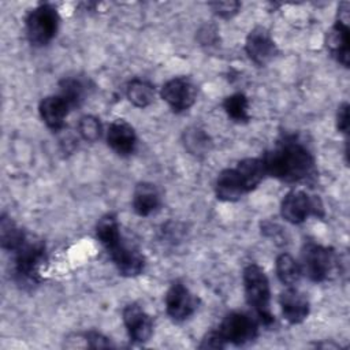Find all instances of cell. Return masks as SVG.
I'll use <instances>...</instances> for the list:
<instances>
[{"instance_id":"6da1fadb","label":"cell","mask_w":350,"mask_h":350,"mask_svg":"<svg viewBox=\"0 0 350 350\" xmlns=\"http://www.w3.org/2000/svg\"><path fill=\"white\" fill-rule=\"evenodd\" d=\"M265 172L283 182H301L314 174V157L301 142L287 138L261 157Z\"/></svg>"},{"instance_id":"7a4b0ae2","label":"cell","mask_w":350,"mask_h":350,"mask_svg":"<svg viewBox=\"0 0 350 350\" xmlns=\"http://www.w3.org/2000/svg\"><path fill=\"white\" fill-rule=\"evenodd\" d=\"M242 280L246 302L256 312L258 321L264 325L272 324L275 317L271 312V287L264 269L257 264H249L243 269Z\"/></svg>"},{"instance_id":"3957f363","label":"cell","mask_w":350,"mask_h":350,"mask_svg":"<svg viewBox=\"0 0 350 350\" xmlns=\"http://www.w3.org/2000/svg\"><path fill=\"white\" fill-rule=\"evenodd\" d=\"M46 261L45 243L26 238L14 252V278L21 286L33 287L41 280V268Z\"/></svg>"},{"instance_id":"277c9868","label":"cell","mask_w":350,"mask_h":350,"mask_svg":"<svg viewBox=\"0 0 350 350\" xmlns=\"http://www.w3.org/2000/svg\"><path fill=\"white\" fill-rule=\"evenodd\" d=\"M57 10L51 4H40L33 8L25 21L26 36L31 45L44 46L49 44L59 29Z\"/></svg>"},{"instance_id":"5b68a950","label":"cell","mask_w":350,"mask_h":350,"mask_svg":"<svg viewBox=\"0 0 350 350\" xmlns=\"http://www.w3.org/2000/svg\"><path fill=\"white\" fill-rule=\"evenodd\" d=\"M336 254L331 247L308 242L302 247L301 271L313 282L327 280L336 269Z\"/></svg>"},{"instance_id":"8992f818","label":"cell","mask_w":350,"mask_h":350,"mask_svg":"<svg viewBox=\"0 0 350 350\" xmlns=\"http://www.w3.org/2000/svg\"><path fill=\"white\" fill-rule=\"evenodd\" d=\"M324 208L319 197L309 196L302 190L288 191L280 204V215L291 224H299L309 216H323Z\"/></svg>"},{"instance_id":"52a82bcc","label":"cell","mask_w":350,"mask_h":350,"mask_svg":"<svg viewBox=\"0 0 350 350\" xmlns=\"http://www.w3.org/2000/svg\"><path fill=\"white\" fill-rule=\"evenodd\" d=\"M226 343L242 346L252 342L258 334V323L243 312L228 313L217 327Z\"/></svg>"},{"instance_id":"ba28073f","label":"cell","mask_w":350,"mask_h":350,"mask_svg":"<svg viewBox=\"0 0 350 350\" xmlns=\"http://www.w3.org/2000/svg\"><path fill=\"white\" fill-rule=\"evenodd\" d=\"M108 252L111 260L116 265L120 275L133 278L139 275L145 267V258L141 252L129 242L124 241L123 235L120 234L108 245L104 246Z\"/></svg>"},{"instance_id":"9c48e42d","label":"cell","mask_w":350,"mask_h":350,"mask_svg":"<svg viewBox=\"0 0 350 350\" xmlns=\"http://www.w3.org/2000/svg\"><path fill=\"white\" fill-rule=\"evenodd\" d=\"M160 96L174 112H183L196 103L197 86L187 77H176L163 85Z\"/></svg>"},{"instance_id":"30bf717a","label":"cell","mask_w":350,"mask_h":350,"mask_svg":"<svg viewBox=\"0 0 350 350\" xmlns=\"http://www.w3.org/2000/svg\"><path fill=\"white\" fill-rule=\"evenodd\" d=\"M165 312L175 321L189 319L198 308L197 297L180 282L171 284L165 293Z\"/></svg>"},{"instance_id":"8fae6325","label":"cell","mask_w":350,"mask_h":350,"mask_svg":"<svg viewBox=\"0 0 350 350\" xmlns=\"http://www.w3.org/2000/svg\"><path fill=\"white\" fill-rule=\"evenodd\" d=\"M245 51L249 59L257 66H265L278 53L275 41L267 29L258 26L250 30L245 41Z\"/></svg>"},{"instance_id":"7c38bea8","label":"cell","mask_w":350,"mask_h":350,"mask_svg":"<svg viewBox=\"0 0 350 350\" xmlns=\"http://www.w3.org/2000/svg\"><path fill=\"white\" fill-rule=\"evenodd\" d=\"M122 317L130 339L138 343H144L150 339L153 332V320L138 304H129L124 306Z\"/></svg>"},{"instance_id":"4fadbf2b","label":"cell","mask_w":350,"mask_h":350,"mask_svg":"<svg viewBox=\"0 0 350 350\" xmlns=\"http://www.w3.org/2000/svg\"><path fill=\"white\" fill-rule=\"evenodd\" d=\"M279 305L282 308L283 317L290 324H299L308 319L310 312V305L304 293L288 286L279 295Z\"/></svg>"},{"instance_id":"5bb4252c","label":"cell","mask_w":350,"mask_h":350,"mask_svg":"<svg viewBox=\"0 0 350 350\" xmlns=\"http://www.w3.org/2000/svg\"><path fill=\"white\" fill-rule=\"evenodd\" d=\"M108 146L120 156L131 154L137 146V134L130 123L123 119L113 120L107 131Z\"/></svg>"},{"instance_id":"9a60e30c","label":"cell","mask_w":350,"mask_h":350,"mask_svg":"<svg viewBox=\"0 0 350 350\" xmlns=\"http://www.w3.org/2000/svg\"><path fill=\"white\" fill-rule=\"evenodd\" d=\"M70 109V104L60 94L44 97L38 105V112L42 122L53 131H57L64 126V120Z\"/></svg>"},{"instance_id":"2e32d148","label":"cell","mask_w":350,"mask_h":350,"mask_svg":"<svg viewBox=\"0 0 350 350\" xmlns=\"http://www.w3.org/2000/svg\"><path fill=\"white\" fill-rule=\"evenodd\" d=\"M215 193L219 200L226 202L238 201L246 193L235 168H226L217 175L215 182Z\"/></svg>"},{"instance_id":"e0dca14e","label":"cell","mask_w":350,"mask_h":350,"mask_svg":"<svg viewBox=\"0 0 350 350\" xmlns=\"http://www.w3.org/2000/svg\"><path fill=\"white\" fill-rule=\"evenodd\" d=\"M325 42L338 63L349 67V25L336 19L327 33Z\"/></svg>"},{"instance_id":"ac0fdd59","label":"cell","mask_w":350,"mask_h":350,"mask_svg":"<svg viewBox=\"0 0 350 350\" xmlns=\"http://www.w3.org/2000/svg\"><path fill=\"white\" fill-rule=\"evenodd\" d=\"M160 205V193L153 183L141 182L133 191V209L138 216L146 217Z\"/></svg>"},{"instance_id":"d6986e66","label":"cell","mask_w":350,"mask_h":350,"mask_svg":"<svg viewBox=\"0 0 350 350\" xmlns=\"http://www.w3.org/2000/svg\"><path fill=\"white\" fill-rule=\"evenodd\" d=\"M235 171L238 172L246 193L254 190L267 176L265 167L261 157H247L241 160L237 164Z\"/></svg>"},{"instance_id":"ffe728a7","label":"cell","mask_w":350,"mask_h":350,"mask_svg":"<svg viewBox=\"0 0 350 350\" xmlns=\"http://www.w3.org/2000/svg\"><path fill=\"white\" fill-rule=\"evenodd\" d=\"M183 145L186 150L196 157L206 156L213 146L209 134L198 126L187 127L183 131Z\"/></svg>"},{"instance_id":"44dd1931","label":"cell","mask_w":350,"mask_h":350,"mask_svg":"<svg viewBox=\"0 0 350 350\" xmlns=\"http://www.w3.org/2000/svg\"><path fill=\"white\" fill-rule=\"evenodd\" d=\"M27 238L25 231L7 215H1L0 219V243L4 250L15 252Z\"/></svg>"},{"instance_id":"7402d4cb","label":"cell","mask_w":350,"mask_h":350,"mask_svg":"<svg viewBox=\"0 0 350 350\" xmlns=\"http://www.w3.org/2000/svg\"><path fill=\"white\" fill-rule=\"evenodd\" d=\"M126 96L133 105L145 108L154 100V88L145 79L134 78L126 86Z\"/></svg>"},{"instance_id":"603a6c76","label":"cell","mask_w":350,"mask_h":350,"mask_svg":"<svg viewBox=\"0 0 350 350\" xmlns=\"http://www.w3.org/2000/svg\"><path fill=\"white\" fill-rule=\"evenodd\" d=\"M275 269L278 279L286 286L295 284L302 275L299 262L288 253H282L280 256H278Z\"/></svg>"},{"instance_id":"cb8c5ba5","label":"cell","mask_w":350,"mask_h":350,"mask_svg":"<svg viewBox=\"0 0 350 350\" xmlns=\"http://www.w3.org/2000/svg\"><path fill=\"white\" fill-rule=\"evenodd\" d=\"M223 108L228 118H231L234 122L242 123L250 119L249 100L243 93H234L226 97L223 101Z\"/></svg>"},{"instance_id":"d4e9b609","label":"cell","mask_w":350,"mask_h":350,"mask_svg":"<svg viewBox=\"0 0 350 350\" xmlns=\"http://www.w3.org/2000/svg\"><path fill=\"white\" fill-rule=\"evenodd\" d=\"M59 94L70 104L71 108L79 107L86 94V85L78 78H64L59 83Z\"/></svg>"},{"instance_id":"484cf974","label":"cell","mask_w":350,"mask_h":350,"mask_svg":"<svg viewBox=\"0 0 350 350\" xmlns=\"http://www.w3.org/2000/svg\"><path fill=\"white\" fill-rule=\"evenodd\" d=\"M78 133L88 142H96L101 137V123L93 115H85L78 122Z\"/></svg>"},{"instance_id":"4316f807","label":"cell","mask_w":350,"mask_h":350,"mask_svg":"<svg viewBox=\"0 0 350 350\" xmlns=\"http://www.w3.org/2000/svg\"><path fill=\"white\" fill-rule=\"evenodd\" d=\"M209 8L212 10V12L215 15H217L219 18L223 19H230L232 16H235L239 10H241V3L239 1H213L208 4Z\"/></svg>"},{"instance_id":"83f0119b","label":"cell","mask_w":350,"mask_h":350,"mask_svg":"<svg viewBox=\"0 0 350 350\" xmlns=\"http://www.w3.org/2000/svg\"><path fill=\"white\" fill-rule=\"evenodd\" d=\"M197 38L200 41L201 45L204 46H213L217 42L219 38V33H217V27L212 23H205L200 27L198 33H197Z\"/></svg>"},{"instance_id":"f1b7e54d","label":"cell","mask_w":350,"mask_h":350,"mask_svg":"<svg viewBox=\"0 0 350 350\" xmlns=\"http://www.w3.org/2000/svg\"><path fill=\"white\" fill-rule=\"evenodd\" d=\"M227 346L226 340L220 335L219 329H212L209 331L200 343V349H224Z\"/></svg>"},{"instance_id":"f546056e","label":"cell","mask_w":350,"mask_h":350,"mask_svg":"<svg viewBox=\"0 0 350 350\" xmlns=\"http://www.w3.org/2000/svg\"><path fill=\"white\" fill-rule=\"evenodd\" d=\"M83 340L86 343L88 347H92V349H103V347H111L112 343L111 340L104 336L103 334L97 332V331H89L83 335Z\"/></svg>"},{"instance_id":"4dcf8cb0","label":"cell","mask_w":350,"mask_h":350,"mask_svg":"<svg viewBox=\"0 0 350 350\" xmlns=\"http://www.w3.org/2000/svg\"><path fill=\"white\" fill-rule=\"evenodd\" d=\"M336 129L340 133H347L349 131V104L347 103H342L338 107V112H336Z\"/></svg>"}]
</instances>
